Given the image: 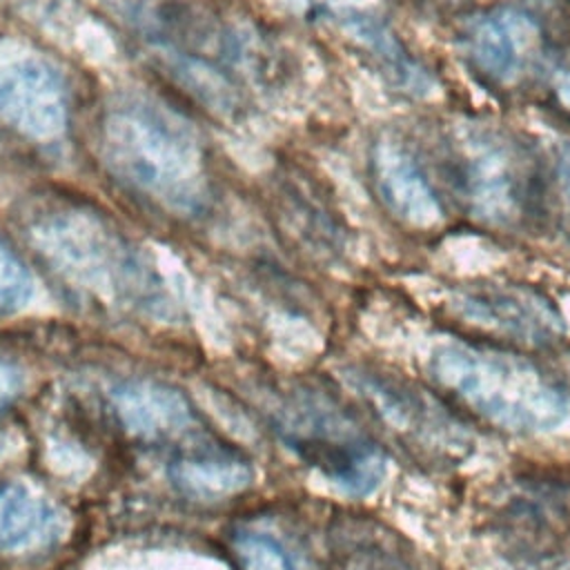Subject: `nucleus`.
Instances as JSON below:
<instances>
[{"label": "nucleus", "instance_id": "obj_5", "mask_svg": "<svg viewBox=\"0 0 570 570\" xmlns=\"http://www.w3.org/2000/svg\"><path fill=\"white\" fill-rule=\"evenodd\" d=\"M287 441L350 494H370L385 476L383 450L334 410H314L301 425L287 428Z\"/></svg>", "mask_w": 570, "mask_h": 570}, {"label": "nucleus", "instance_id": "obj_15", "mask_svg": "<svg viewBox=\"0 0 570 570\" xmlns=\"http://www.w3.org/2000/svg\"><path fill=\"white\" fill-rule=\"evenodd\" d=\"M22 385H24L22 370L0 358V410L22 392Z\"/></svg>", "mask_w": 570, "mask_h": 570}, {"label": "nucleus", "instance_id": "obj_10", "mask_svg": "<svg viewBox=\"0 0 570 570\" xmlns=\"http://www.w3.org/2000/svg\"><path fill=\"white\" fill-rule=\"evenodd\" d=\"M169 479L194 499H225L243 492L254 470L234 456H187L169 465Z\"/></svg>", "mask_w": 570, "mask_h": 570}, {"label": "nucleus", "instance_id": "obj_13", "mask_svg": "<svg viewBox=\"0 0 570 570\" xmlns=\"http://www.w3.org/2000/svg\"><path fill=\"white\" fill-rule=\"evenodd\" d=\"M33 296V278L27 265L0 238V314H13Z\"/></svg>", "mask_w": 570, "mask_h": 570}, {"label": "nucleus", "instance_id": "obj_9", "mask_svg": "<svg viewBox=\"0 0 570 570\" xmlns=\"http://www.w3.org/2000/svg\"><path fill=\"white\" fill-rule=\"evenodd\" d=\"M111 396L122 425L138 436H167L191 421L187 399L163 383L129 381L118 385Z\"/></svg>", "mask_w": 570, "mask_h": 570}, {"label": "nucleus", "instance_id": "obj_2", "mask_svg": "<svg viewBox=\"0 0 570 570\" xmlns=\"http://www.w3.org/2000/svg\"><path fill=\"white\" fill-rule=\"evenodd\" d=\"M105 151L125 178L174 207H189L200 194L203 163L189 129L171 114L125 102L105 120Z\"/></svg>", "mask_w": 570, "mask_h": 570}, {"label": "nucleus", "instance_id": "obj_11", "mask_svg": "<svg viewBox=\"0 0 570 570\" xmlns=\"http://www.w3.org/2000/svg\"><path fill=\"white\" fill-rule=\"evenodd\" d=\"M51 521L47 503L24 483H0V550H18L45 534Z\"/></svg>", "mask_w": 570, "mask_h": 570}, {"label": "nucleus", "instance_id": "obj_1", "mask_svg": "<svg viewBox=\"0 0 570 570\" xmlns=\"http://www.w3.org/2000/svg\"><path fill=\"white\" fill-rule=\"evenodd\" d=\"M428 367L448 396L497 428L548 432L568 416L566 392L523 356L454 341L434 347Z\"/></svg>", "mask_w": 570, "mask_h": 570}, {"label": "nucleus", "instance_id": "obj_12", "mask_svg": "<svg viewBox=\"0 0 570 570\" xmlns=\"http://www.w3.org/2000/svg\"><path fill=\"white\" fill-rule=\"evenodd\" d=\"M561 492L552 488H525L510 503L508 519L517 521V534L523 546H534V534L543 532V543L566 537L570 523V503L563 505Z\"/></svg>", "mask_w": 570, "mask_h": 570}, {"label": "nucleus", "instance_id": "obj_7", "mask_svg": "<svg viewBox=\"0 0 570 570\" xmlns=\"http://www.w3.org/2000/svg\"><path fill=\"white\" fill-rule=\"evenodd\" d=\"M0 116L20 134L45 140L67 125V94L60 76L38 60L0 71Z\"/></svg>", "mask_w": 570, "mask_h": 570}, {"label": "nucleus", "instance_id": "obj_4", "mask_svg": "<svg viewBox=\"0 0 570 570\" xmlns=\"http://www.w3.org/2000/svg\"><path fill=\"white\" fill-rule=\"evenodd\" d=\"M463 56L492 87H512L552 62L541 22L523 9L501 7L470 18L461 33Z\"/></svg>", "mask_w": 570, "mask_h": 570}, {"label": "nucleus", "instance_id": "obj_6", "mask_svg": "<svg viewBox=\"0 0 570 570\" xmlns=\"http://www.w3.org/2000/svg\"><path fill=\"white\" fill-rule=\"evenodd\" d=\"M461 318L525 345H548L563 332L561 316L548 298L523 287L479 285L454 296Z\"/></svg>", "mask_w": 570, "mask_h": 570}, {"label": "nucleus", "instance_id": "obj_8", "mask_svg": "<svg viewBox=\"0 0 570 570\" xmlns=\"http://www.w3.org/2000/svg\"><path fill=\"white\" fill-rule=\"evenodd\" d=\"M374 183L387 209L414 227H434L443 207L421 167L394 140H379L372 156Z\"/></svg>", "mask_w": 570, "mask_h": 570}, {"label": "nucleus", "instance_id": "obj_3", "mask_svg": "<svg viewBox=\"0 0 570 570\" xmlns=\"http://www.w3.org/2000/svg\"><path fill=\"white\" fill-rule=\"evenodd\" d=\"M448 174L472 216L517 227L539 209V174L528 149L485 125H463L448 142Z\"/></svg>", "mask_w": 570, "mask_h": 570}, {"label": "nucleus", "instance_id": "obj_16", "mask_svg": "<svg viewBox=\"0 0 570 570\" xmlns=\"http://www.w3.org/2000/svg\"><path fill=\"white\" fill-rule=\"evenodd\" d=\"M557 178H559V185H561V194L566 196L568 200V207H570V142L561 149L559 154V160H557Z\"/></svg>", "mask_w": 570, "mask_h": 570}, {"label": "nucleus", "instance_id": "obj_14", "mask_svg": "<svg viewBox=\"0 0 570 570\" xmlns=\"http://www.w3.org/2000/svg\"><path fill=\"white\" fill-rule=\"evenodd\" d=\"M238 546L247 570H296L289 552L267 534H245Z\"/></svg>", "mask_w": 570, "mask_h": 570}]
</instances>
